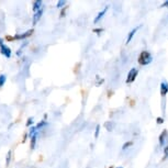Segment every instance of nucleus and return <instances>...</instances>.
<instances>
[{"label":"nucleus","mask_w":168,"mask_h":168,"mask_svg":"<svg viewBox=\"0 0 168 168\" xmlns=\"http://www.w3.org/2000/svg\"><path fill=\"white\" fill-rule=\"evenodd\" d=\"M153 61V56L152 54L149 53V52L147 51H143L140 54V56H138V58H137V62H138V64L140 65H142V66H146V65H149V64H151Z\"/></svg>","instance_id":"1"},{"label":"nucleus","mask_w":168,"mask_h":168,"mask_svg":"<svg viewBox=\"0 0 168 168\" xmlns=\"http://www.w3.org/2000/svg\"><path fill=\"white\" fill-rule=\"evenodd\" d=\"M137 75H138L137 68H132V69L129 71V74H128V77H126L125 82H126V84H132V82L136 79Z\"/></svg>","instance_id":"2"},{"label":"nucleus","mask_w":168,"mask_h":168,"mask_svg":"<svg viewBox=\"0 0 168 168\" xmlns=\"http://www.w3.org/2000/svg\"><path fill=\"white\" fill-rule=\"evenodd\" d=\"M0 52H1V54L2 55H4L7 58H10V57H11V54H12L11 50H10V47L7 46L4 43L0 46Z\"/></svg>","instance_id":"3"},{"label":"nucleus","mask_w":168,"mask_h":168,"mask_svg":"<svg viewBox=\"0 0 168 168\" xmlns=\"http://www.w3.org/2000/svg\"><path fill=\"white\" fill-rule=\"evenodd\" d=\"M33 32H34V30H33V29H31V30H27L25 33H22V34H16V35L13 36V40H24V39H27V37H29V36H31L32 34H33Z\"/></svg>","instance_id":"4"},{"label":"nucleus","mask_w":168,"mask_h":168,"mask_svg":"<svg viewBox=\"0 0 168 168\" xmlns=\"http://www.w3.org/2000/svg\"><path fill=\"white\" fill-rule=\"evenodd\" d=\"M167 94H168V82L162 81V84H160V96L165 97Z\"/></svg>","instance_id":"5"},{"label":"nucleus","mask_w":168,"mask_h":168,"mask_svg":"<svg viewBox=\"0 0 168 168\" xmlns=\"http://www.w3.org/2000/svg\"><path fill=\"white\" fill-rule=\"evenodd\" d=\"M108 8H109V7L107 6V7H105V8H103V10H102V11H100L99 13H98V16L94 19V23H98V22H99V21H100V20H101L103 17H105L106 12L108 11Z\"/></svg>","instance_id":"6"},{"label":"nucleus","mask_w":168,"mask_h":168,"mask_svg":"<svg viewBox=\"0 0 168 168\" xmlns=\"http://www.w3.org/2000/svg\"><path fill=\"white\" fill-rule=\"evenodd\" d=\"M42 0H36V1H34L33 2V4H32V9H33V12L35 13V12L40 11L41 9H42Z\"/></svg>","instance_id":"7"},{"label":"nucleus","mask_w":168,"mask_h":168,"mask_svg":"<svg viewBox=\"0 0 168 168\" xmlns=\"http://www.w3.org/2000/svg\"><path fill=\"white\" fill-rule=\"evenodd\" d=\"M167 134H168L167 130H164L163 132L160 133L159 137H158V141H159L160 146H163V145H164V142H165V140H166V137H167Z\"/></svg>","instance_id":"8"},{"label":"nucleus","mask_w":168,"mask_h":168,"mask_svg":"<svg viewBox=\"0 0 168 168\" xmlns=\"http://www.w3.org/2000/svg\"><path fill=\"white\" fill-rule=\"evenodd\" d=\"M42 14H43V8L41 9L40 11H37V12L34 13V16H33V24H36L37 22H39V20L41 19Z\"/></svg>","instance_id":"9"},{"label":"nucleus","mask_w":168,"mask_h":168,"mask_svg":"<svg viewBox=\"0 0 168 168\" xmlns=\"http://www.w3.org/2000/svg\"><path fill=\"white\" fill-rule=\"evenodd\" d=\"M140 27H141V25H140V27H134V29H133L132 31L130 32V33H129V35H128V39H126V42H125V43H126V44H129L130 42H131V40L133 39V36H134V34H135V32H136L137 30L140 29Z\"/></svg>","instance_id":"10"},{"label":"nucleus","mask_w":168,"mask_h":168,"mask_svg":"<svg viewBox=\"0 0 168 168\" xmlns=\"http://www.w3.org/2000/svg\"><path fill=\"white\" fill-rule=\"evenodd\" d=\"M132 145H133V142H132V141L126 142V143H124V144H123V146H122V149H123V151H125V149H129V147H131Z\"/></svg>","instance_id":"11"},{"label":"nucleus","mask_w":168,"mask_h":168,"mask_svg":"<svg viewBox=\"0 0 168 168\" xmlns=\"http://www.w3.org/2000/svg\"><path fill=\"white\" fill-rule=\"evenodd\" d=\"M113 123H111V122H106L105 123V128H106L108 131H111V130L113 129Z\"/></svg>","instance_id":"12"},{"label":"nucleus","mask_w":168,"mask_h":168,"mask_svg":"<svg viewBox=\"0 0 168 168\" xmlns=\"http://www.w3.org/2000/svg\"><path fill=\"white\" fill-rule=\"evenodd\" d=\"M35 144H36V135L31 137V149H35Z\"/></svg>","instance_id":"13"},{"label":"nucleus","mask_w":168,"mask_h":168,"mask_svg":"<svg viewBox=\"0 0 168 168\" xmlns=\"http://www.w3.org/2000/svg\"><path fill=\"white\" fill-rule=\"evenodd\" d=\"M7 80V77L6 75H0V87H2L4 85V82Z\"/></svg>","instance_id":"14"},{"label":"nucleus","mask_w":168,"mask_h":168,"mask_svg":"<svg viewBox=\"0 0 168 168\" xmlns=\"http://www.w3.org/2000/svg\"><path fill=\"white\" fill-rule=\"evenodd\" d=\"M47 124V122L44 120V121H41L40 123H37V125H36V129L37 130H40V129H42L43 126H45V125Z\"/></svg>","instance_id":"15"},{"label":"nucleus","mask_w":168,"mask_h":168,"mask_svg":"<svg viewBox=\"0 0 168 168\" xmlns=\"http://www.w3.org/2000/svg\"><path fill=\"white\" fill-rule=\"evenodd\" d=\"M65 4H66V1L65 0H59L57 4H56V7L57 8H63V7H65Z\"/></svg>","instance_id":"16"},{"label":"nucleus","mask_w":168,"mask_h":168,"mask_svg":"<svg viewBox=\"0 0 168 168\" xmlns=\"http://www.w3.org/2000/svg\"><path fill=\"white\" fill-rule=\"evenodd\" d=\"M99 132H100V125L97 124L96 130H94V137H96V138H98V136H99Z\"/></svg>","instance_id":"17"},{"label":"nucleus","mask_w":168,"mask_h":168,"mask_svg":"<svg viewBox=\"0 0 168 168\" xmlns=\"http://www.w3.org/2000/svg\"><path fill=\"white\" fill-rule=\"evenodd\" d=\"M27 42H24V44H22L21 46H20V48L18 50V52H17V55H21V52H22V50L24 48V46H27Z\"/></svg>","instance_id":"18"},{"label":"nucleus","mask_w":168,"mask_h":168,"mask_svg":"<svg viewBox=\"0 0 168 168\" xmlns=\"http://www.w3.org/2000/svg\"><path fill=\"white\" fill-rule=\"evenodd\" d=\"M10 159H11V151L8 152V155H7V160H6V165L8 166L9 163H10Z\"/></svg>","instance_id":"19"},{"label":"nucleus","mask_w":168,"mask_h":168,"mask_svg":"<svg viewBox=\"0 0 168 168\" xmlns=\"http://www.w3.org/2000/svg\"><path fill=\"white\" fill-rule=\"evenodd\" d=\"M156 122H157V124H163V123H164V119H163V118H160V117H158L156 119Z\"/></svg>","instance_id":"20"},{"label":"nucleus","mask_w":168,"mask_h":168,"mask_svg":"<svg viewBox=\"0 0 168 168\" xmlns=\"http://www.w3.org/2000/svg\"><path fill=\"white\" fill-rule=\"evenodd\" d=\"M66 10H67V7L66 6H65V7H64V8L62 9V11H61V17H65V13H66Z\"/></svg>","instance_id":"21"},{"label":"nucleus","mask_w":168,"mask_h":168,"mask_svg":"<svg viewBox=\"0 0 168 168\" xmlns=\"http://www.w3.org/2000/svg\"><path fill=\"white\" fill-rule=\"evenodd\" d=\"M31 124H33V118H29L27 121V126H30Z\"/></svg>","instance_id":"22"},{"label":"nucleus","mask_w":168,"mask_h":168,"mask_svg":"<svg viewBox=\"0 0 168 168\" xmlns=\"http://www.w3.org/2000/svg\"><path fill=\"white\" fill-rule=\"evenodd\" d=\"M103 31V29L99 27V29H94V33H100V32Z\"/></svg>","instance_id":"23"},{"label":"nucleus","mask_w":168,"mask_h":168,"mask_svg":"<svg viewBox=\"0 0 168 168\" xmlns=\"http://www.w3.org/2000/svg\"><path fill=\"white\" fill-rule=\"evenodd\" d=\"M164 154L166 155V156H168V145L164 149Z\"/></svg>","instance_id":"24"},{"label":"nucleus","mask_w":168,"mask_h":168,"mask_svg":"<svg viewBox=\"0 0 168 168\" xmlns=\"http://www.w3.org/2000/svg\"><path fill=\"white\" fill-rule=\"evenodd\" d=\"M27 134H25V135H24V137L22 138V142H23V143H24L25 141H27Z\"/></svg>","instance_id":"25"},{"label":"nucleus","mask_w":168,"mask_h":168,"mask_svg":"<svg viewBox=\"0 0 168 168\" xmlns=\"http://www.w3.org/2000/svg\"><path fill=\"white\" fill-rule=\"evenodd\" d=\"M108 94H108V98H110L111 96H112V94H113V91H109Z\"/></svg>","instance_id":"26"},{"label":"nucleus","mask_w":168,"mask_h":168,"mask_svg":"<svg viewBox=\"0 0 168 168\" xmlns=\"http://www.w3.org/2000/svg\"><path fill=\"white\" fill-rule=\"evenodd\" d=\"M2 44H4V41H2V39H1V37H0V46H1V45H2Z\"/></svg>","instance_id":"27"},{"label":"nucleus","mask_w":168,"mask_h":168,"mask_svg":"<svg viewBox=\"0 0 168 168\" xmlns=\"http://www.w3.org/2000/svg\"><path fill=\"white\" fill-rule=\"evenodd\" d=\"M108 168H113V166H110V167H108Z\"/></svg>","instance_id":"28"},{"label":"nucleus","mask_w":168,"mask_h":168,"mask_svg":"<svg viewBox=\"0 0 168 168\" xmlns=\"http://www.w3.org/2000/svg\"><path fill=\"white\" fill-rule=\"evenodd\" d=\"M117 168H123V167H121V166H120V167H117Z\"/></svg>","instance_id":"29"}]
</instances>
